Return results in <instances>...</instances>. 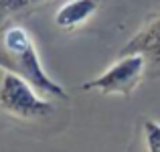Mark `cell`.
<instances>
[{"label": "cell", "instance_id": "cell-1", "mask_svg": "<svg viewBox=\"0 0 160 152\" xmlns=\"http://www.w3.org/2000/svg\"><path fill=\"white\" fill-rule=\"evenodd\" d=\"M0 67L24 77L49 99L67 98V91L47 75L37 53L35 41L31 39V33L18 23H6L0 27Z\"/></svg>", "mask_w": 160, "mask_h": 152}, {"label": "cell", "instance_id": "cell-2", "mask_svg": "<svg viewBox=\"0 0 160 152\" xmlns=\"http://www.w3.org/2000/svg\"><path fill=\"white\" fill-rule=\"evenodd\" d=\"M0 109L16 120H43L53 114V104L24 77L4 71L0 77Z\"/></svg>", "mask_w": 160, "mask_h": 152}, {"label": "cell", "instance_id": "cell-3", "mask_svg": "<svg viewBox=\"0 0 160 152\" xmlns=\"http://www.w3.org/2000/svg\"><path fill=\"white\" fill-rule=\"evenodd\" d=\"M146 73V59L140 53L120 55L116 63L108 67L99 77L83 83L81 89L99 91L103 95H124L130 98L132 91L138 87L140 79Z\"/></svg>", "mask_w": 160, "mask_h": 152}, {"label": "cell", "instance_id": "cell-4", "mask_svg": "<svg viewBox=\"0 0 160 152\" xmlns=\"http://www.w3.org/2000/svg\"><path fill=\"white\" fill-rule=\"evenodd\" d=\"M140 53L146 59V73H160V12L148 20L128 43L122 47L120 55Z\"/></svg>", "mask_w": 160, "mask_h": 152}, {"label": "cell", "instance_id": "cell-5", "mask_svg": "<svg viewBox=\"0 0 160 152\" xmlns=\"http://www.w3.org/2000/svg\"><path fill=\"white\" fill-rule=\"evenodd\" d=\"M98 8H99L98 0H69L57 8L55 24L59 28H65V31L79 28L98 12Z\"/></svg>", "mask_w": 160, "mask_h": 152}, {"label": "cell", "instance_id": "cell-6", "mask_svg": "<svg viewBox=\"0 0 160 152\" xmlns=\"http://www.w3.org/2000/svg\"><path fill=\"white\" fill-rule=\"evenodd\" d=\"M144 142L148 152H160V122L156 120L144 122Z\"/></svg>", "mask_w": 160, "mask_h": 152}, {"label": "cell", "instance_id": "cell-7", "mask_svg": "<svg viewBox=\"0 0 160 152\" xmlns=\"http://www.w3.org/2000/svg\"><path fill=\"white\" fill-rule=\"evenodd\" d=\"M43 2V0H0V12H14L31 6V4Z\"/></svg>", "mask_w": 160, "mask_h": 152}]
</instances>
